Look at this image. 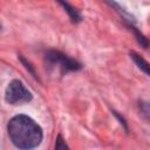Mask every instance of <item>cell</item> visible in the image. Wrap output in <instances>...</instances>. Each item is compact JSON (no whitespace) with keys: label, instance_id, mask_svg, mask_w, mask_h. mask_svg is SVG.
Instances as JSON below:
<instances>
[{"label":"cell","instance_id":"6da1fadb","mask_svg":"<svg viewBox=\"0 0 150 150\" xmlns=\"http://www.w3.org/2000/svg\"><path fill=\"white\" fill-rule=\"evenodd\" d=\"M7 131L12 143L20 150L36 148L43 137L41 127L27 115H16L11 118Z\"/></svg>","mask_w":150,"mask_h":150},{"label":"cell","instance_id":"7a4b0ae2","mask_svg":"<svg viewBox=\"0 0 150 150\" xmlns=\"http://www.w3.org/2000/svg\"><path fill=\"white\" fill-rule=\"evenodd\" d=\"M33 98L30 91L19 80H13L8 83L5 91V100L9 104L27 103Z\"/></svg>","mask_w":150,"mask_h":150},{"label":"cell","instance_id":"3957f363","mask_svg":"<svg viewBox=\"0 0 150 150\" xmlns=\"http://www.w3.org/2000/svg\"><path fill=\"white\" fill-rule=\"evenodd\" d=\"M46 60L49 66H57L62 73L79 70L82 67L81 63L57 50H48L46 53Z\"/></svg>","mask_w":150,"mask_h":150},{"label":"cell","instance_id":"277c9868","mask_svg":"<svg viewBox=\"0 0 150 150\" xmlns=\"http://www.w3.org/2000/svg\"><path fill=\"white\" fill-rule=\"evenodd\" d=\"M130 56H131V59L134 60V62L137 64V67L142 70V71H144L146 75L149 74V64H148V62L142 57V56H139L137 53H135V52H131L130 53Z\"/></svg>","mask_w":150,"mask_h":150},{"label":"cell","instance_id":"5b68a950","mask_svg":"<svg viewBox=\"0 0 150 150\" xmlns=\"http://www.w3.org/2000/svg\"><path fill=\"white\" fill-rule=\"evenodd\" d=\"M60 5H62V6L64 7V9H66V12L69 14L71 21H74V22H79V21H81V15H80V14L77 13V11L74 9L69 4H67V2H60Z\"/></svg>","mask_w":150,"mask_h":150},{"label":"cell","instance_id":"8992f818","mask_svg":"<svg viewBox=\"0 0 150 150\" xmlns=\"http://www.w3.org/2000/svg\"><path fill=\"white\" fill-rule=\"evenodd\" d=\"M54 150H69L68 145L64 143V141H63V138H62L61 135H59L57 138H56V142H55V149H54Z\"/></svg>","mask_w":150,"mask_h":150},{"label":"cell","instance_id":"52a82bcc","mask_svg":"<svg viewBox=\"0 0 150 150\" xmlns=\"http://www.w3.org/2000/svg\"><path fill=\"white\" fill-rule=\"evenodd\" d=\"M139 111L142 115H144L145 120L149 117V104L146 102H139Z\"/></svg>","mask_w":150,"mask_h":150},{"label":"cell","instance_id":"ba28073f","mask_svg":"<svg viewBox=\"0 0 150 150\" xmlns=\"http://www.w3.org/2000/svg\"><path fill=\"white\" fill-rule=\"evenodd\" d=\"M20 60H21V62H22V63L25 64L26 69H28V70H29V71L32 73V75H34V76H35V70H34V68H33V67L30 66V63H29V62H27V61H26V60H25V59H23L22 56H20Z\"/></svg>","mask_w":150,"mask_h":150},{"label":"cell","instance_id":"9c48e42d","mask_svg":"<svg viewBox=\"0 0 150 150\" xmlns=\"http://www.w3.org/2000/svg\"><path fill=\"white\" fill-rule=\"evenodd\" d=\"M0 27H1V26H0Z\"/></svg>","mask_w":150,"mask_h":150}]
</instances>
